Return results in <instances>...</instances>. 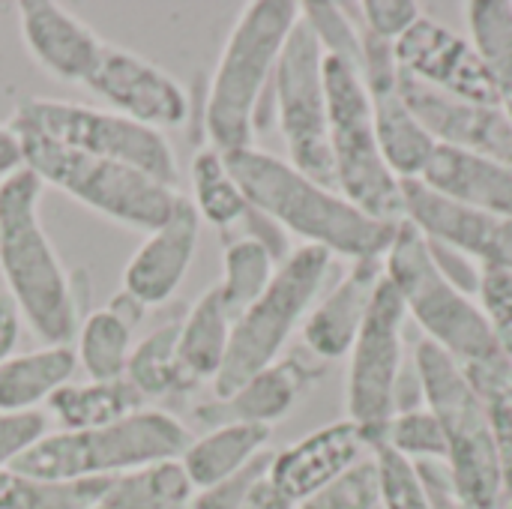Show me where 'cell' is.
Returning a JSON list of instances; mask_svg holds the SVG:
<instances>
[{
	"mask_svg": "<svg viewBox=\"0 0 512 509\" xmlns=\"http://www.w3.org/2000/svg\"><path fill=\"white\" fill-rule=\"evenodd\" d=\"M42 189L45 183L24 165L0 180V273L6 297L33 336L45 345H69L78 333V300L72 276L42 228Z\"/></svg>",
	"mask_w": 512,
	"mask_h": 509,
	"instance_id": "7a4b0ae2",
	"label": "cell"
},
{
	"mask_svg": "<svg viewBox=\"0 0 512 509\" xmlns=\"http://www.w3.org/2000/svg\"><path fill=\"white\" fill-rule=\"evenodd\" d=\"M243 509H297V504H291L267 477L252 489V495L246 498Z\"/></svg>",
	"mask_w": 512,
	"mask_h": 509,
	"instance_id": "bcb514c9",
	"label": "cell"
},
{
	"mask_svg": "<svg viewBox=\"0 0 512 509\" xmlns=\"http://www.w3.org/2000/svg\"><path fill=\"white\" fill-rule=\"evenodd\" d=\"M87 87L102 96L111 111L156 132L183 126L189 117V96L183 84L126 48L105 45V54Z\"/></svg>",
	"mask_w": 512,
	"mask_h": 509,
	"instance_id": "5bb4252c",
	"label": "cell"
},
{
	"mask_svg": "<svg viewBox=\"0 0 512 509\" xmlns=\"http://www.w3.org/2000/svg\"><path fill=\"white\" fill-rule=\"evenodd\" d=\"M111 480H45L0 468V509H99Z\"/></svg>",
	"mask_w": 512,
	"mask_h": 509,
	"instance_id": "1f68e13d",
	"label": "cell"
},
{
	"mask_svg": "<svg viewBox=\"0 0 512 509\" xmlns=\"http://www.w3.org/2000/svg\"><path fill=\"white\" fill-rule=\"evenodd\" d=\"M399 93L432 138L444 147L498 159L512 168V120L498 105L447 96L399 69Z\"/></svg>",
	"mask_w": 512,
	"mask_h": 509,
	"instance_id": "2e32d148",
	"label": "cell"
},
{
	"mask_svg": "<svg viewBox=\"0 0 512 509\" xmlns=\"http://www.w3.org/2000/svg\"><path fill=\"white\" fill-rule=\"evenodd\" d=\"M231 330H234V315L222 303L216 285L207 288L192 303V309L180 318L177 357L198 384L216 381V375L222 372L231 345Z\"/></svg>",
	"mask_w": 512,
	"mask_h": 509,
	"instance_id": "4316f807",
	"label": "cell"
},
{
	"mask_svg": "<svg viewBox=\"0 0 512 509\" xmlns=\"http://www.w3.org/2000/svg\"><path fill=\"white\" fill-rule=\"evenodd\" d=\"M426 243H429L432 261H435V267L444 273V279H447V282H453L459 291H465L468 297H474V300H477L483 267H480L477 261H471L468 255H462V252L450 249V246H441V243H432V240H426Z\"/></svg>",
	"mask_w": 512,
	"mask_h": 509,
	"instance_id": "ee69618b",
	"label": "cell"
},
{
	"mask_svg": "<svg viewBox=\"0 0 512 509\" xmlns=\"http://www.w3.org/2000/svg\"><path fill=\"white\" fill-rule=\"evenodd\" d=\"M396 63L405 75L465 102L498 105L495 84L471 39L423 15L399 42ZM501 108V105H498Z\"/></svg>",
	"mask_w": 512,
	"mask_h": 509,
	"instance_id": "4fadbf2b",
	"label": "cell"
},
{
	"mask_svg": "<svg viewBox=\"0 0 512 509\" xmlns=\"http://www.w3.org/2000/svg\"><path fill=\"white\" fill-rule=\"evenodd\" d=\"M99 509H102V507H99Z\"/></svg>",
	"mask_w": 512,
	"mask_h": 509,
	"instance_id": "681fc988",
	"label": "cell"
},
{
	"mask_svg": "<svg viewBox=\"0 0 512 509\" xmlns=\"http://www.w3.org/2000/svg\"><path fill=\"white\" fill-rule=\"evenodd\" d=\"M465 12L471 27V42L495 84L498 105L512 120V3L471 0Z\"/></svg>",
	"mask_w": 512,
	"mask_h": 509,
	"instance_id": "4dcf8cb0",
	"label": "cell"
},
{
	"mask_svg": "<svg viewBox=\"0 0 512 509\" xmlns=\"http://www.w3.org/2000/svg\"><path fill=\"white\" fill-rule=\"evenodd\" d=\"M381 447L393 450L396 456H402L411 465H417V462H447L444 429H441L438 417L426 405L417 408V411L396 414Z\"/></svg>",
	"mask_w": 512,
	"mask_h": 509,
	"instance_id": "d590c367",
	"label": "cell"
},
{
	"mask_svg": "<svg viewBox=\"0 0 512 509\" xmlns=\"http://www.w3.org/2000/svg\"><path fill=\"white\" fill-rule=\"evenodd\" d=\"M330 270L333 255L315 246H297L279 261L264 294L234 321L228 357L213 381L216 399L231 396L252 375L282 360L288 339L318 303Z\"/></svg>",
	"mask_w": 512,
	"mask_h": 509,
	"instance_id": "52a82bcc",
	"label": "cell"
},
{
	"mask_svg": "<svg viewBox=\"0 0 512 509\" xmlns=\"http://www.w3.org/2000/svg\"><path fill=\"white\" fill-rule=\"evenodd\" d=\"M21 39L30 57L60 81L87 84L105 54V42L75 12L54 0H21Z\"/></svg>",
	"mask_w": 512,
	"mask_h": 509,
	"instance_id": "d6986e66",
	"label": "cell"
},
{
	"mask_svg": "<svg viewBox=\"0 0 512 509\" xmlns=\"http://www.w3.org/2000/svg\"><path fill=\"white\" fill-rule=\"evenodd\" d=\"M327 126L333 186L363 213L381 222H405V186L384 162L375 135L372 93L351 63L324 54Z\"/></svg>",
	"mask_w": 512,
	"mask_h": 509,
	"instance_id": "8992f818",
	"label": "cell"
},
{
	"mask_svg": "<svg viewBox=\"0 0 512 509\" xmlns=\"http://www.w3.org/2000/svg\"><path fill=\"white\" fill-rule=\"evenodd\" d=\"M414 369L423 381V405L438 417L447 438V468L468 509L504 504V474L498 444L483 399L465 369L429 339L414 348Z\"/></svg>",
	"mask_w": 512,
	"mask_h": 509,
	"instance_id": "5b68a950",
	"label": "cell"
},
{
	"mask_svg": "<svg viewBox=\"0 0 512 509\" xmlns=\"http://www.w3.org/2000/svg\"><path fill=\"white\" fill-rule=\"evenodd\" d=\"M45 432H48V417L42 411H30V414H0V468L12 465Z\"/></svg>",
	"mask_w": 512,
	"mask_h": 509,
	"instance_id": "b9f144b4",
	"label": "cell"
},
{
	"mask_svg": "<svg viewBox=\"0 0 512 509\" xmlns=\"http://www.w3.org/2000/svg\"><path fill=\"white\" fill-rule=\"evenodd\" d=\"M78 369L75 348L42 345L0 363V414H30L45 405Z\"/></svg>",
	"mask_w": 512,
	"mask_h": 509,
	"instance_id": "603a6c76",
	"label": "cell"
},
{
	"mask_svg": "<svg viewBox=\"0 0 512 509\" xmlns=\"http://www.w3.org/2000/svg\"><path fill=\"white\" fill-rule=\"evenodd\" d=\"M372 108H375V135H378V144H381V153H384V162L390 165V171L402 183L423 180V174L438 150V141L432 138V132L408 108L399 87L387 90V93H375Z\"/></svg>",
	"mask_w": 512,
	"mask_h": 509,
	"instance_id": "484cf974",
	"label": "cell"
},
{
	"mask_svg": "<svg viewBox=\"0 0 512 509\" xmlns=\"http://www.w3.org/2000/svg\"><path fill=\"white\" fill-rule=\"evenodd\" d=\"M201 216L195 204L180 195L171 219L147 234L123 270V294L132 297L141 309L168 303L183 285L195 249H198Z\"/></svg>",
	"mask_w": 512,
	"mask_h": 509,
	"instance_id": "e0dca14e",
	"label": "cell"
},
{
	"mask_svg": "<svg viewBox=\"0 0 512 509\" xmlns=\"http://www.w3.org/2000/svg\"><path fill=\"white\" fill-rule=\"evenodd\" d=\"M384 276L396 285L408 318L423 330V339L450 354L462 369H471L501 354L474 297L459 291L435 267L426 237L402 222L384 255Z\"/></svg>",
	"mask_w": 512,
	"mask_h": 509,
	"instance_id": "9c48e42d",
	"label": "cell"
},
{
	"mask_svg": "<svg viewBox=\"0 0 512 509\" xmlns=\"http://www.w3.org/2000/svg\"><path fill=\"white\" fill-rule=\"evenodd\" d=\"M21 324H24V321H21L15 303H12L9 297H0V363H3L6 357H12L15 342H18V336H21Z\"/></svg>",
	"mask_w": 512,
	"mask_h": 509,
	"instance_id": "f6af8a7d",
	"label": "cell"
},
{
	"mask_svg": "<svg viewBox=\"0 0 512 509\" xmlns=\"http://www.w3.org/2000/svg\"><path fill=\"white\" fill-rule=\"evenodd\" d=\"M369 453L372 447L363 438V432L351 420H339L273 453L267 480L291 504L300 507L303 501L318 495L324 486L348 474Z\"/></svg>",
	"mask_w": 512,
	"mask_h": 509,
	"instance_id": "ac0fdd59",
	"label": "cell"
},
{
	"mask_svg": "<svg viewBox=\"0 0 512 509\" xmlns=\"http://www.w3.org/2000/svg\"><path fill=\"white\" fill-rule=\"evenodd\" d=\"M15 135L21 144L24 168H30L45 186L66 192L78 204L96 210L99 216L117 225H129L150 234L171 219L180 201L177 189L162 186L129 165L63 147L36 132Z\"/></svg>",
	"mask_w": 512,
	"mask_h": 509,
	"instance_id": "ba28073f",
	"label": "cell"
},
{
	"mask_svg": "<svg viewBox=\"0 0 512 509\" xmlns=\"http://www.w3.org/2000/svg\"><path fill=\"white\" fill-rule=\"evenodd\" d=\"M276 267H279V258L261 240L249 234L228 240L225 258H222V282L216 285V291L222 303L228 306V312L234 315V321L243 309H249L264 294Z\"/></svg>",
	"mask_w": 512,
	"mask_h": 509,
	"instance_id": "836d02e7",
	"label": "cell"
},
{
	"mask_svg": "<svg viewBox=\"0 0 512 509\" xmlns=\"http://www.w3.org/2000/svg\"><path fill=\"white\" fill-rule=\"evenodd\" d=\"M417 480L423 486V495L429 501L432 509H468V504L462 501L456 480L447 468V462H417L414 465Z\"/></svg>",
	"mask_w": 512,
	"mask_h": 509,
	"instance_id": "7bdbcfd3",
	"label": "cell"
},
{
	"mask_svg": "<svg viewBox=\"0 0 512 509\" xmlns=\"http://www.w3.org/2000/svg\"><path fill=\"white\" fill-rule=\"evenodd\" d=\"M222 156L249 207L285 234L300 237V246L324 249L333 258L342 255L351 261H366L384 258L396 240L402 222L393 225L363 213L339 189L306 177L288 159L258 150L255 144Z\"/></svg>",
	"mask_w": 512,
	"mask_h": 509,
	"instance_id": "6da1fadb",
	"label": "cell"
},
{
	"mask_svg": "<svg viewBox=\"0 0 512 509\" xmlns=\"http://www.w3.org/2000/svg\"><path fill=\"white\" fill-rule=\"evenodd\" d=\"M189 444L192 435L177 417L141 408L108 426L45 432L9 468L45 480H114L156 462L180 459Z\"/></svg>",
	"mask_w": 512,
	"mask_h": 509,
	"instance_id": "277c9868",
	"label": "cell"
},
{
	"mask_svg": "<svg viewBox=\"0 0 512 509\" xmlns=\"http://www.w3.org/2000/svg\"><path fill=\"white\" fill-rule=\"evenodd\" d=\"M477 306L498 342V348L512 357V270L483 267Z\"/></svg>",
	"mask_w": 512,
	"mask_h": 509,
	"instance_id": "f35d334b",
	"label": "cell"
},
{
	"mask_svg": "<svg viewBox=\"0 0 512 509\" xmlns=\"http://www.w3.org/2000/svg\"><path fill=\"white\" fill-rule=\"evenodd\" d=\"M270 459H273V453L267 450L255 462H249L243 471H237L234 477H228V480H222V483H216L210 489L195 492L192 501H189V509H243L246 498L252 495V489L267 477Z\"/></svg>",
	"mask_w": 512,
	"mask_h": 509,
	"instance_id": "ab89813d",
	"label": "cell"
},
{
	"mask_svg": "<svg viewBox=\"0 0 512 509\" xmlns=\"http://www.w3.org/2000/svg\"><path fill=\"white\" fill-rule=\"evenodd\" d=\"M297 21L300 3L294 0H255L237 15L204 102L210 147L219 153L252 147L264 93L273 87L276 63Z\"/></svg>",
	"mask_w": 512,
	"mask_h": 509,
	"instance_id": "3957f363",
	"label": "cell"
},
{
	"mask_svg": "<svg viewBox=\"0 0 512 509\" xmlns=\"http://www.w3.org/2000/svg\"><path fill=\"white\" fill-rule=\"evenodd\" d=\"M465 375L486 405L492 435L498 444L504 495L512 498V357L501 351V354L465 369Z\"/></svg>",
	"mask_w": 512,
	"mask_h": 509,
	"instance_id": "e575fe53",
	"label": "cell"
},
{
	"mask_svg": "<svg viewBox=\"0 0 512 509\" xmlns=\"http://www.w3.org/2000/svg\"><path fill=\"white\" fill-rule=\"evenodd\" d=\"M177 330L180 321H171L150 330L141 342H135L126 366V381L138 390L141 399L177 396L198 387V381L183 369L177 357Z\"/></svg>",
	"mask_w": 512,
	"mask_h": 509,
	"instance_id": "f1b7e54d",
	"label": "cell"
},
{
	"mask_svg": "<svg viewBox=\"0 0 512 509\" xmlns=\"http://www.w3.org/2000/svg\"><path fill=\"white\" fill-rule=\"evenodd\" d=\"M198 216L222 231L243 222L252 210L216 147H201L192 159V198Z\"/></svg>",
	"mask_w": 512,
	"mask_h": 509,
	"instance_id": "d6a6232c",
	"label": "cell"
},
{
	"mask_svg": "<svg viewBox=\"0 0 512 509\" xmlns=\"http://www.w3.org/2000/svg\"><path fill=\"white\" fill-rule=\"evenodd\" d=\"M498 509H512V498H504V504H501Z\"/></svg>",
	"mask_w": 512,
	"mask_h": 509,
	"instance_id": "c3c4849f",
	"label": "cell"
},
{
	"mask_svg": "<svg viewBox=\"0 0 512 509\" xmlns=\"http://www.w3.org/2000/svg\"><path fill=\"white\" fill-rule=\"evenodd\" d=\"M372 456L378 462L381 509H432L411 462H405L402 456H396L387 447H375Z\"/></svg>",
	"mask_w": 512,
	"mask_h": 509,
	"instance_id": "74e56055",
	"label": "cell"
},
{
	"mask_svg": "<svg viewBox=\"0 0 512 509\" xmlns=\"http://www.w3.org/2000/svg\"><path fill=\"white\" fill-rule=\"evenodd\" d=\"M45 405L48 408L42 414L51 417L60 426V432H78V429L117 423L141 411L144 399L126 378H117V381H84V384L69 381Z\"/></svg>",
	"mask_w": 512,
	"mask_h": 509,
	"instance_id": "83f0119b",
	"label": "cell"
},
{
	"mask_svg": "<svg viewBox=\"0 0 512 509\" xmlns=\"http://www.w3.org/2000/svg\"><path fill=\"white\" fill-rule=\"evenodd\" d=\"M24 162H21V144H18V135L6 126H0V180L9 177L12 171H18Z\"/></svg>",
	"mask_w": 512,
	"mask_h": 509,
	"instance_id": "7dc6e473",
	"label": "cell"
},
{
	"mask_svg": "<svg viewBox=\"0 0 512 509\" xmlns=\"http://www.w3.org/2000/svg\"><path fill=\"white\" fill-rule=\"evenodd\" d=\"M144 309L120 294L111 300V306L90 312L84 324H78V345L75 357L78 366L90 375V381H117L126 378L129 354L135 348L132 342V327Z\"/></svg>",
	"mask_w": 512,
	"mask_h": 509,
	"instance_id": "cb8c5ba5",
	"label": "cell"
},
{
	"mask_svg": "<svg viewBox=\"0 0 512 509\" xmlns=\"http://www.w3.org/2000/svg\"><path fill=\"white\" fill-rule=\"evenodd\" d=\"M405 303L384 276L372 309L351 345L345 405L348 420L363 432L369 447H381L396 417V387L405 372Z\"/></svg>",
	"mask_w": 512,
	"mask_h": 509,
	"instance_id": "8fae6325",
	"label": "cell"
},
{
	"mask_svg": "<svg viewBox=\"0 0 512 509\" xmlns=\"http://www.w3.org/2000/svg\"><path fill=\"white\" fill-rule=\"evenodd\" d=\"M270 90L288 162L306 177L333 186L324 48L303 21V15L282 48Z\"/></svg>",
	"mask_w": 512,
	"mask_h": 509,
	"instance_id": "7c38bea8",
	"label": "cell"
},
{
	"mask_svg": "<svg viewBox=\"0 0 512 509\" xmlns=\"http://www.w3.org/2000/svg\"><path fill=\"white\" fill-rule=\"evenodd\" d=\"M195 489L180 459L156 462L108 483L102 509H186Z\"/></svg>",
	"mask_w": 512,
	"mask_h": 509,
	"instance_id": "f546056e",
	"label": "cell"
},
{
	"mask_svg": "<svg viewBox=\"0 0 512 509\" xmlns=\"http://www.w3.org/2000/svg\"><path fill=\"white\" fill-rule=\"evenodd\" d=\"M384 279V258L351 261V270L312 306L303 321V345L318 360H339L351 345L372 309L375 291Z\"/></svg>",
	"mask_w": 512,
	"mask_h": 509,
	"instance_id": "ffe728a7",
	"label": "cell"
},
{
	"mask_svg": "<svg viewBox=\"0 0 512 509\" xmlns=\"http://www.w3.org/2000/svg\"><path fill=\"white\" fill-rule=\"evenodd\" d=\"M420 183L453 204L512 219V168L498 159L438 144Z\"/></svg>",
	"mask_w": 512,
	"mask_h": 509,
	"instance_id": "7402d4cb",
	"label": "cell"
},
{
	"mask_svg": "<svg viewBox=\"0 0 512 509\" xmlns=\"http://www.w3.org/2000/svg\"><path fill=\"white\" fill-rule=\"evenodd\" d=\"M381 507V480H378V462L369 453L363 462H357L348 474L324 486L318 495L303 501L297 509H375Z\"/></svg>",
	"mask_w": 512,
	"mask_h": 509,
	"instance_id": "8d00e7d4",
	"label": "cell"
},
{
	"mask_svg": "<svg viewBox=\"0 0 512 509\" xmlns=\"http://www.w3.org/2000/svg\"><path fill=\"white\" fill-rule=\"evenodd\" d=\"M405 186V222H411L426 240L450 246L480 267L512 270V219L480 213L462 204H453L432 192L426 183Z\"/></svg>",
	"mask_w": 512,
	"mask_h": 509,
	"instance_id": "9a60e30c",
	"label": "cell"
},
{
	"mask_svg": "<svg viewBox=\"0 0 512 509\" xmlns=\"http://www.w3.org/2000/svg\"><path fill=\"white\" fill-rule=\"evenodd\" d=\"M270 429L267 426H249V423H225L213 426L207 435L195 438L183 456L180 465L192 483L195 492L210 489L237 471H243L249 462H255L261 453H267Z\"/></svg>",
	"mask_w": 512,
	"mask_h": 509,
	"instance_id": "d4e9b609",
	"label": "cell"
},
{
	"mask_svg": "<svg viewBox=\"0 0 512 509\" xmlns=\"http://www.w3.org/2000/svg\"><path fill=\"white\" fill-rule=\"evenodd\" d=\"M12 132H36L63 147L129 165L162 186L177 189V156L168 138L111 108H93L63 99H24L12 120Z\"/></svg>",
	"mask_w": 512,
	"mask_h": 509,
	"instance_id": "30bf717a",
	"label": "cell"
},
{
	"mask_svg": "<svg viewBox=\"0 0 512 509\" xmlns=\"http://www.w3.org/2000/svg\"><path fill=\"white\" fill-rule=\"evenodd\" d=\"M321 378V366L306 363L303 357H282L273 366L252 375L246 384H240L231 396L213 399L210 405L198 408V417L213 426L225 423H249V426H267L285 420L297 402L309 393V387Z\"/></svg>",
	"mask_w": 512,
	"mask_h": 509,
	"instance_id": "44dd1931",
	"label": "cell"
},
{
	"mask_svg": "<svg viewBox=\"0 0 512 509\" xmlns=\"http://www.w3.org/2000/svg\"><path fill=\"white\" fill-rule=\"evenodd\" d=\"M357 15L369 33L396 45L426 12L414 0H366L357 3Z\"/></svg>",
	"mask_w": 512,
	"mask_h": 509,
	"instance_id": "60d3db41",
	"label": "cell"
}]
</instances>
